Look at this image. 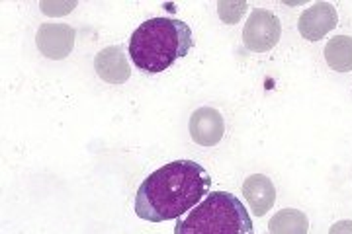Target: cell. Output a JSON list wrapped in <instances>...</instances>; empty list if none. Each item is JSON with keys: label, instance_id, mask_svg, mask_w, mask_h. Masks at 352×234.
I'll list each match as a JSON object with an SVG mask.
<instances>
[{"label": "cell", "instance_id": "1", "mask_svg": "<svg viewBox=\"0 0 352 234\" xmlns=\"http://www.w3.org/2000/svg\"><path fill=\"white\" fill-rule=\"evenodd\" d=\"M212 178L194 161H175L143 180L135 194V215L149 222L180 219L210 191Z\"/></svg>", "mask_w": 352, "mask_h": 234}, {"label": "cell", "instance_id": "2", "mask_svg": "<svg viewBox=\"0 0 352 234\" xmlns=\"http://www.w3.org/2000/svg\"><path fill=\"white\" fill-rule=\"evenodd\" d=\"M194 47L192 30L178 18L157 16L139 25L129 37V57L143 73H163Z\"/></svg>", "mask_w": 352, "mask_h": 234}, {"label": "cell", "instance_id": "3", "mask_svg": "<svg viewBox=\"0 0 352 234\" xmlns=\"http://www.w3.org/2000/svg\"><path fill=\"white\" fill-rule=\"evenodd\" d=\"M175 234H254V226L237 196L212 191L184 219H176Z\"/></svg>", "mask_w": 352, "mask_h": 234}, {"label": "cell", "instance_id": "4", "mask_svg": "<svg viewBox=\"0 0 352 234\" xmlns=\"http://www.w3.org/2000/svg\"><path fill=\"white\" fill-rule=\"evenodd\" d=\"M282 36V24L276 14L254 8L243 27V45L252 53H268L276 47Z\"/></svg>", "mask_w": 352, "mask_h": 234}, {"label": "cell", "instance_id": "5", "mask_svg": "<svg viewBox=\"0 0 352 234\" xmlns=\"http://www.w3.org/2000/svg\"><path fill=\"white\" fill-rule=\"evenodd\" d=\"M75 30L67 24H41L36 34V43L41 55L53 61H61L75 47Z\"/></svg>", "mask_w": 352, "mask_h": 234}, {"label": "cell", "instance_id": "6", "mask_svg": "<svg viewBox=\"0 0 352 234\" xmlns=\"http://www.w3.org/2000/svg\"><path fill=\"white\" fill-rule=\"evenodd\" d=\"M339 24L337 8L329 2H315L298 20V30L303 39L307 41H319L333 32Z\"/></svg>", "mask_w": 352, "mask_h": 234}, {"label": "cell", "instance_id": "7", "mask_svg": "<svg viewBox=\"0 0 352 234\" xmlns=\"http://www.w3.org/2000/svg\"><path fill=\"white\" fill-rule=\"evenodd\" d=\"M190 137L200 147H215L226 133L223 115L214 108H200L190 115Z\"/></svg>", "mask_w": 352, "mask_h": 234}, {"label": "cell", "instance_id": "8", "mask_svg": "<svg viewBox=\"0 0 352 234\" xmlns=\"http://www.w3.org/2000/svg\"><path fill=\"white\" fill-rule=\"evenodd\" d=\"M243 198L249 203L252 215L263 217L274 207L276 187L272 180L264 174H252L243 182Z\"/></svg>", "mask_w": 352, "mask_h": 234}, {"label": "cell", "instance_id": "9", "mask_svg": "<svg viewBox=\"0 0 352 234\" xmlns=\"http://www.w3.org/2000/svg\"><path fill=\"white\" fill-rule=\"evenodd\" d=\"M94 71L108 84H124L131 76L126 51L122 47H106L94 57Z\"/></svg>", "mask_w": 352, "mask_h": 234}, {"label": "cell", "instance_id": "10", "mask_svg": "<svg viewBox=\"0 0 352 234\" xmlns=\"http://www.w3.org/2000/svg\"><path fill=\"white\" fill-rule=\"evenodd\" d=\"M270 234H307L309 219L300 209H282L268 221Z\"/></svg>", "mask_w": 352, "mask_h": 234}, {"label": "cell", "instance_id": "11", "mask_svg": "<svg viewBox=\"0 0 352 234\" xmlns=\"http://www.w3.org/2000/svg\"><path fill=\"white\" fill-rule=\"evenodd\" d=\"M325 61L337 73L352 71V37L337 36L325 45Z\"/></svg>", "mask_w": 352, "mask_h": 234}, {"label": "cell", "instance_id": "12", "mask_svg": "<svg viewBox=\"0 0 352 234\" xmlns=\"http://www.w3.org/2000/svg\"><path fill=\"white\" fill-rule=\"evenodd\" d=\"M247 8H249V4L243 0V2H227V0H221V2H217V12H219V18H221V22L223 24H237L241 18H243V14L247 12Z\"/></svg>", "mask_w": 352, "mask_h": 234}, {"label": "cell", "instance_id": "13", "mask_svg": "<svg viewBox=\"0 0 352 234\" xmlns=\"http://www.w3.org/2000/svg\"><path fill=\"white\" fill-rule=\"evenodd\" d=\"M41 6V10L45 14H67L69 10H73L76 6V2H65V4H50V2H41L39 4Z\"/></svg>", "mask_w": 352, "mask_h": 234}, {"label": "cell", "instance_id": "14", "mask_svg": "<svg viewBox=\"0 0 352 234\" xmlns=\"http://www.w3.org/2000/svg\"><path fill=\"white\" fill-rule=\"evenodd\" d=\"M329 234H352V221H337L331 226Z\"/></svg>", "mask_w": 352, "mask_h": 234}]
</instances>
